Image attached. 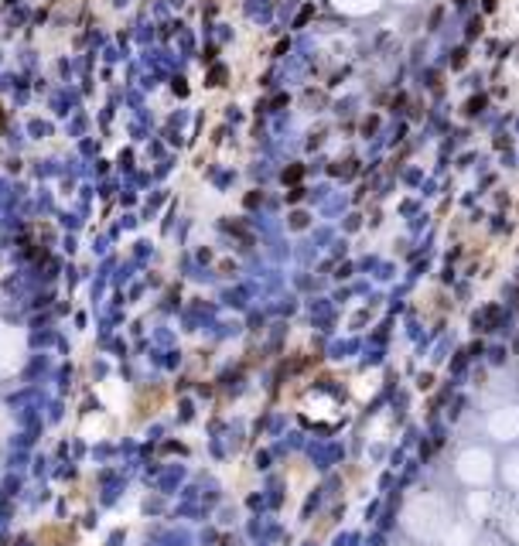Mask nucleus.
<instances>
[{
    "label": "nucleus",
    "mask_w": 519,
    "mask_h": 546,
    "mask_svg": "<svg viewBox=\"0 0 519 546\" xmlns=\"http://www.w3.org/2000/svg\"><path fill=\"white\" fill-rule=\"evenodd\" d=\"M485 7H489V10H492V7H495V0H485Z\"/></svg>",
    "instance_id": "1"
}]
</instances>
